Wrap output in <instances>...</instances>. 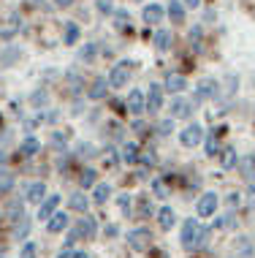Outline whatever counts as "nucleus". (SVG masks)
I'll return each instance as SVG.
<instances>
[{"instance_id":"f257e3e1","label":"nucleus","mask_w":255,"mask_h":258,"mask_svg":"<svg viewBox=\"0 0 255 258\" xmlns=\"http://www.w3.org/2000/svg\"><path fill=\"white\" fill-rule=\"evenodd\" d=\"M209 239V228H204L198 220H185L182 223V247L185 250H198L204 247V242Z\"/></svg>"},{"instance_id":"f03ea898","label":"nucleus","mask_w":255,"mask_h":258,"mask_svg":"<svg viewBox=\"0 0 255 258\" xmlns=\"http://www.w3.org/2000/svg\"><path fill=\"white\" fill-rule=\"evenodd\" d=\"M95 231H98V226H95V218L93 215H87V212H81V220H76V228H73L71 231V245L76 239H81V236H84V239H95Z\"/></svg>"},{"instance_id":"7ed1b4c3","label":"nucleus","mask_w":255,"mask_h":258,"mask_svg":"<svg viewBox=\"0 0 255 258\" xmlns=\"http://www.w3.org/2000/svg\"><path fill=\"white\" fill-rule=\"evenodd\" d=\"M128 247L136 250V253L149 250L152 247V231L149 228H133V231H128Z\"/></svg>"},{"instance_id":"20e7f679","label":"nucleus","mask_w":255,"mask_h":258,"mask_svg":"<svg viewBox=\"0 0 255 258\" xmlns=\"http://www.w3.org/2000/svg\"><path fill=\"white\" fill-rule=\"evenodd\" d=\"M217 93H220V85L212 76H204L201 82L196 85V93H193V103H204V101H209V98H217Z\"/></svg>"},{"instance_id":"39448f33","label":"nucleus","mask_w":255,"mask_h":258,"mask_svg":"<svg viewBox=\"0 0 255 258\" xmlns=\"http://www.w3.org/2000/svg\"><path fill=\"white\" fill-rule=\"evenodd\" d=\"M217 204H220V196H217V193H212V190L201 193V199L196 201V212H198V218H215Z\"/></svg>"},{"instance_id":"423d86ee","label":"nucleus","mask_w":255,"mask_h":258,"mask_svg":"<svg viewBox=\"0 0 255 258\" xmlns=\"http://www.w3.org/2000/svg\"><path fill=\"white\" fill-rule=\"evenodd\" d=\"M204 128L198 122H190L188 128L182 131V134H179V144H182V147H188V150H193V147H198V144L204 142Z\"/></svg>"},{"instance_id":"0eeeda50","label":"nucleus","mask_w":255,"mask_h":258,"mask_svg":"<svg viewBox=\"0 0 255 258\" xmlns=\"http://www.w3.org/2000/svg\"><path fill=\"white\" fill-rule=\"evenodd\" d=\"M128 76H130V62L128 60H120L112 68V74H109V87H114V90L125 87L128 85Z\"/></svg>"},{"instance_id":"6e6552de","label":"nucleus","mask_w":255,"mask_h":258,"mask_svg":"<svg viewBox=\"0 0 255 258\" xmlns=\"http://www.w3.org/2000/svg\"><path fill=\"white\" fill-rule=\"evenodd\" d=\"M125 109H128V114H133V117L144 114V111H147V95H144L141 90H130L128 101H125Z\"/></svg>"},{"instance_id":"1a4fd4ad","label":"nucleus","mask_w":255,"mask_h":258,"mask_svg":"<svg viewBox=\"0 0 255 258\" xmlns=\"http://www.w3.org/2000/svg\"><path fill=\"white\" fill-rule=\"evenodd\" d=\"M147 95V111L149 114H157V111L163 109V87L160 85H149V93H144Z\"/></svg>"},{"instance_id":"9d476101","label":"nucleus","mask_w":255,"mask_h":258,"mask_svg":"<svg viewBox=\"0 0 255 258\" xmlns=\"http://www.w3.org/2000/svg\"><path fill=\"white\" fill-rule=\"evenodd\" d=\"M190 111H193V101L179 98V95H177L174 101H171V117H174V120H188Z\"/></svg>"},{"instance_id":"9b49d317","label":"nucleus","mask_w":255,"mask_h":258,"mask_svg":"<svg viewBox=\"0 0 255 258\" xmlns=\"http://www.w3.org/2000/svg\"><path fill=\"white\" fill-rule=\"evenodd\" d=\"M68 226H71V218H68L65 212H54L52 218L46 220V231L49 234H63Z\"/></svg>"},{"instance_id":"f8f14e48","label":"nucleus","mask_w":255,"mask_h":258,"mask_svg":"<svg viewBox=\"0 0 255 258\" xmlns=\"http://www.w3.org/2000/svg\"><path fill=\"white\" fill-rule=\"evenodd\" d=\"M60 207V196H46L44 201L38 204V220H49Z\"/></svg>"},{"instance_id":"ddd939ff","label":"nucleus","mask_w":255,"mask_h":258,"mask_svg":"<svg viewBox=\"0 0 255 258\" xmlns=\"http://www.w3.org/2000/svg\"><path fill=\"white\" fill-rule=\"evenodd\" d=\"M139 144H136V142H125V144H122V150H120V160H122V163H128V166H136V163H139Z\"/></svg>"},{"instance_id":"4468645a","label":"nucleus","mask_w":255,"mask_h":258,"mask_svg":"<svg viewBox=\"0 0 255 258\" xmlns=\"http://www.w3.org/2000/svg\"><path fill=\"white\" fill-rule=\"evenodd\" d=\"M141 17H144V22H147V25H160L163 17H166V11H163L157 3H149V6H144Z\"/></svg>"},{"instance_id":"2eb2a0df","label":"nucleus","mask_w":255,"mask_h":258,"mask_svg":"<svg viewBox=\"0 0 255 258\" xmlns=\"http://www.w3.org/2000/svg\"><path fill=\"white\" fill-rule=\"evenodd\" d=\"M106 90H109V79L106 76H98V79L90 85L87 90V98H93V101H101V98H106Z\"/></svg>"},{"instance_id":"dca6fc26","label":"nucleus","mask_w":255,"mask_h":258,"mask_svg":"<svg viewBox=\"0 0 255 258\" xmlns=\"http://www.w3.org/2000/svg\"><path fill=\"white\" fill-rule=\"evenodd\" d=\"M236 169H239V174H242L247 182H252V179H255V155H244V158H239Z\"/></svg>"},{"instance_id":"f3484780","label":"nucleus","mask_w":255,"mask_h":258,"mask_svg":"<svg viewBox=\"0 0 255 258\" xmlns=\"http://www.w3.org/2000/svg\"><path fill=\"white\" fill-rule=\"evenodd\" d=\"M25 199L30 201V204H41V201L46 199V182H30V187H27Z\"/></svg>"},{"instance_id":"a211bd4d","label":"nucleus","mask_w":255,"mask_h":258,"mask_svg":"<svg viewBox=\"0 0 255 258\" xmlns=\"http://www.w3.org/2000/svg\"><path fill=\"white\" fill-rule=\"evenodd\" d=\"M38 152H41V142L36 136L22 139V144H19V155H22V158H33V155H38Z\"/></svg>"},{"instance_id":"6ab92c4d","label":"nucleus","mask_w":255,"mask_h":258,"mask_svg":"<svg viewBox=\"0 0 255 258\" xmlns=\"http://www.w3.org/2000/svg\"><path fill=\"white\" fill-rule=\"evenodd\" d=\"M174 223H177L174 209H171V207H160V212H157V226H160L163 231H171V228H174Z\"/></svg>"},{"instance_id":"aec40b11","label":"nucleus","mask_w":255,"mask_h":258,"mask_svg":"<svg viewBox=\"0 0 255 258\" xmlns=\"http://www.w3.org/2000/svg\"><path fill=\"white\" fill-rule=\"evenodd\" d=\"M236 163H239V158H236V150H233L231 144L220 150V166H223L225 171H228V169H236Z\"/></svg>"},{"instance_id":"412c9836","label":"nucleus","mask_w":255,"mask_h":258,"mask_svg":"<svg viewBox=\"0 0 255 258\" xmlns=\"http://www.w3.org/2000/svg\"><path fill=\"white\" fill-rule=\"evenodd\" d=\"M68 207H71L73 212H87V207H90V199L84 196V190H76V193H71V199H68Z\"/></svg>"},{"instance_id":"4be33fe9","label":"nucleus","mask_w":255,"mask_h":258,"mask_svg":"<svg viewBox=\"0 0 255 258\" xmlns=\"http://www.w3.org/2000/svg\"><path fill=\"white\" fill-rule=\"evenodd\" d=\"M112 199V185L109 182H95V190H93V201L95 204H106Z\"/></svg>"},{"instance_id":"5701e85b","label":"nucleus","mask_w":255,"mask_h":258,"mask_svg":"<svg viewBox=\"0 0 255 258\" xmlns=\"http://www.w3.org/2000/svg\"><path fill=\"white\" fill-rule=\"evenodd\" d=\"M166 17H168L174 25H185V9H182V3L171 0V3H168V9H166Z\"/></svg>"},{"instance_id":"b1692460","label":"nucleus","mask_w":255,"mask_h":258,"mask_svg":"<svg viewBox=\"0 0 255 258\" xmlns=\"http://www.w3.org/2000/svg\"><path fill=\"white\" fill-rule=\"evenodd\" d=\"M166 90H171V93H182V90H188V79L179 74H168L166 76Z\"/></svg>"},{"instance_id":"393cba45","label":"nucleus","mask_w":255,"mask_h":258,"mask_svg":"<svg viewBox=\"0 0 255 258\" xmlns=\"http://www.w3.org/2000/svg\"><path fill=\"white\" fill-rule=\"evenodd\" d=\"M6 218H9L11 223H19V220H22V218H25V204H22V201L14 199L11 204H9V209H6Z\"/></svg>"},{"instance_id":"a878e982","label":"nucleus","mask_w":255,"mask_h":258,"mask_svg":"<svg viewBox=\"0 0 255 258\" xmlns=\"http://www.w3.org/2000/svg\"><path fill=\"white\" fill-rule=\"evenodd\" d=\"M95 182H98V171H95V169H84V171H81V177H79L81 190H90V187H95Z\"/></svg>"},{"instance_id":"bb28decb","label":"nucleus","mask_w":255,"mask_h":258,"mask_svg":"<svg viewBox=\"0 0 255 258\" xmlns=\"http://www.w3.org/2000/svg\"><path fill=\"white\" fill-rule=\"evenodd\" d=\"M79 41V25L76 22H68L65 25V36H63V44L65 46H73Z\"/></svg>"},{"instance_id":"cd10ccee","label":"nucleus","mask_w":255,"mask_h":258,"mask_svg":"<svg viewBox=\"0 0 255 258\" xmlns=\"http://www.w3.org/2000/svg\"><path fill=\"white\" fill-rule=\"evenodd\" d=\"M155 46H157V52H166L171 46V33L168 30H157L155 33Z\"/></svg>"},{"instance_id":"c85d7f7f","label":"nucleus","mask_w":255,"mask_h":258,"mask_svg":"<svg viewBox=\"0 0 255 258\" xmlns=\"http://www.w3.org/2000/svg\"><path fill=\"white\" fill-rule=\"evenodd\" d=\"M139 163H141V166H147V169H152V166L157 163V155H155V150L149 147V150L139 152Z\"/></svg>"},{"instance_id":"c756f323","label":"nucleus","mask_w":255,"mask_h":258,"mask_svg":"<svg viewBox=\"0 0 255 258\" xmlns=\"http://www.w3.org/2000/svg\"><path fill=\"white\" fill-rule=\"evenodd\" d=\"M117 207H120V212H122V215H125V218H128V215L133 212V199H130L128 193H122V196L117 199Z\"/></svg>"},{"instance_id":"7c9ffc66","label":"nucleus","mask_w":255,"mask_h":258,"mask_svg":"<svg viewBox=\"0 0 255 258\" xmlns=\"http://www.w3.org/2000/svg\"><path fill=\"white\" fill-rule=\"evenodd\" d=\"M114 25H117V30H125L130 25V14L128 11H114Z\"/></svg>"},{"instance_id":"2f4dec72","label":"nucleus","mask_w":255,"mask_h":258,"mask_svg":"<svg viewBox=\"0 0 255 258\" xmlns=\"http://www.w3.org/2000/svg\"><path fill=\"white\" fill-rule=\"evenodd\" d=\"M217 152H220V142H217V134H209V136H206V155H212V158H215Z\"/></svg>"},{"instance_id":"473e14b6","label":"nucleus","mask_w":255,"mask_h":258,"mask_svg":"<svg viewBox=\"0 0 255 258\" xmlns=\"http://www.w3.org/2000/svg\"><path fill=\"white\" fill-rule=\"evenodd\" d=\"M212 228H236V220H233V215H223L212 223Z\"/></svg>"},{"instance_id":"72a5a7b5","label":"nucleus","mask_w":255,"mask_h":258,"mask_svg":"<svg viewBox=\"0 0 255 258\" xmlns=\"http://www.w3.org/2000/svg\"><path fill=\"white\" fill-rule=\"evenodd\" d=\"M157 134H160V136H171V134H174V117L160 120V125H157Z\"/></svg>"},{"instance_id":"f704fd0d","label":"nucleus","mask_w":255,"mask_h":258,"mask_svg":"<svg viewBox=\"0 0 255 258\" xmlns=\"http://www.w3.org/2000/svg\"><path fill=\"white\" fill-rule=\"evenodd\" d=\"M117 160H120V158H117V150H114V147H106V150H103V163H106V169L117 166Z\"/></svg>"},{"instance_id":"c9c22d12","label":"nucleus","mask_w":255,"mask_h":258,"mask_svg":"<svg viewBox=\"0 0 255 258\" xmlns=\"http://www.w3.org/2000/svg\"><path fill=\"white\" fill-rule=\"evenodd\" d=\"M19 258H38V247H36V242H25V247L19 250Z\"/></svg>"},{"instance_id":"e433bc0d","label":"nucleus","mask_w":255,"mask_h":258,"mask_svg":"<svg viewBox=\"0 0 255 258\" xmlns=\"http://www.w3.org/2000/svg\"><path fill=\"white\" fill-rule=\"evenodd\" d=\"M152 193L157 199H168V187L163 185V179H152Z\"/></svg>"},{"instance_id":"4c0bfd02","label":"nucleus","mask_w":255,"mask_h":258,"mask_svg":"<svg viewBox=\"0 0 255 258\" xmlns=\"http://www.w3.org/2000/svg\"><path fill=\"white\" fill-rule=\"evenodd\" d=\"M11 185H14V177L6 169H0V190H9Z\"/></svg>"},{"instance_id":"58836bf2","label":"nucleus","mask_w":255,"mask_h":258,"mask_svg":"<svg viewBox=\"0 0 255 258\" xmlns=\"http://www.w3.org/2000/svg\"><path fill=\"white\" fill-rule=\"evenodd\" d=\"M225 204H228L231 209H236L239 204H242V193H236V190L228 193V196H225Z\"/></svg>"},{"instance_id":"ea45409f","label":"nucleus","mask_w":255,"mask_h":258,"mask_svg":"<svg viewBox=\"0 0 255 258\" xmlns=\"http://www.w3.org/2000/svg\"><path fill=\"white\" fill-rule=\"evenodd\" d=\"M46 101H49V95H46L44 90H41V93H33V98H30V103H33V106H44Z\"/></svg>"},{"instance_id":"a19ab883","label":"nucleus","mask_w":255,"mask_h":258,"mask_svg":"<svg viewBox=\"0 0 255 258\" xmlns=\"http://www.w3.org/2000/svg\"><path fill=\"white\" fill-rule=\"evenodd\" d=\"M95 6H98V11H101V14H114L112 0H95Z\"/></svg>"},{"instance_id":"79ce46f5","label":"nucleus","mask_w":255,"mask_h":258,"mask_svg":"<svg viewBox=\"0 0 255 258\" xmlns=\"http://www.w3.org/2000/svg\"><path fill=\"white\" fill-rule=\"evenodd\" d=\"M244 201H247V207H250V209H255V185L247 187V196H244Z\"/></svg>"},{"instance_id":"37998d69","label":"nucleus","mask_w":255,"mask_h":258,"mask_svg":"<svg viewBox=\"0 0 255 258\" xmlns=\"http://www.w3.org/2000/svg\"><path fill=\"white\" fill-rule=\"evenodd\" d=\"M93 57H95V46L84 44V49H81V60H93Z\"/></svg>"},{"instance_id":"c03bdc74","label":"nucleus","mask_w":255,"mask_h":258,"mask_svg":"<svg viewBox=\"0 0 255 258\" xmlns=\"http://www.w3.org/2000/svg\"><path fill=\"white\" fill-rule=\"evenodd\" d=\"M190 44L196 46V49H201V46H198V44H201V30H198V27H196V30L190 33Z\"/></svg>"},{"instance_id":"a18cd8bd","label":"nucleus","mask_w":255,"mask_h":258,"mask_svg":"<svg viewBox=\"0 0 255 258\" xmlns=\"http://www.w3.org/2000/svg\"><path fill=\"white\" fill-rule=\"evenodd\" d=\"M57 258H73V250H71V242H65V247L57 253Z\"/></svg>"},{"instance_id":"49530a36","label":"nucleus","mask_w":255,"mask_h":258,"mask_svg":"<svg viewBox=\"0 0 255 258\" xmlns=\"http://www.w3.org/2000/svg\"><path fill=\"white\" fill-rule=\"evenodd\" d=\"M93 144H81V147H79V155H84V158H93Z\"/></svg>"},{"instance_id":"de8ad7c7","label":"nucleus","mask_w":255,"mask_h":258,"mask_svg":"<svg viewBox=\"0 0 255 258\" xmlns=\"http://www.w3.org/2000/svg\"><path fill=\"white\" fill-rule=\"evenodd\" d=\"M27 228H30V223H27V220L22 218V223L17 226V236H25V234H27Z\"/></svg>"},{"instance_id":"09e8293b","label":"nucleus","mask_w":255,"mask_h":258,"mask_svg":"<svg viewBox=\"0 0 255 258\" xmlns=\"http://www.w3.org/2000/svg\"><path fill=\"white\" fill-rule=\"evenodd\" d=\"M68 82H71V87H73V93H79V90H81V82H79V76H68Z\"/></svg>"},{"instance_id":"8fccbe9b","label":"nucleus","mask_w":255,"mask_h":258,"mask_svg":"<svg viewBox=\"0 0 255 258\" xmlns=\"http://www.w3.org/2000/svg\"><path fill=\"white\" fill-rule=\"evenodd\" d=\"M52 139H54V144H65V142H68V134H60V131H57Z\"/></svg>"},{"instance_id":"3c124183","label":"nucleus","mask_w":255,"mask_h":258,"mask_svg":"<svg viewBox=\"0 0 255 258\" xmlns=\"http://www.w3.org/2000/svg\"><path fill=\"white\" fill-rule=\"evenodd\" d=\"M71 3H73V0H54V6H57V9H68Z\"/></svg>"},{"instance_id":"603ef678","label":"nucleus","mask_w":255,"mask_h":258,"mask_svg":"<svg viewBox=\"0 0 255 258\" xmlns=\"http://www.w3.org/2000/svg\"><path fill=\"white\" fill-rule=\"evenodd\" d=\"M185 6H190V9H198V6H201V0H185Z\"/></svg>"},{"instance_id":"864d4df0","label":"nucleus","mask_w":255,"mask_h":258,"mask_svg":"<svg viewBox=\"0 0 255 258\" xmlns=\"http://www.w3.org/2000/svg\"><path fill=\"white\" fill-rule=\"evenodd\" d=\"M73 258H93L90 253H73Z\"/></svg>"},{"instance_id":"5fc2aeb1","label":"nucleus","mask_w":255,"mask_h":258,"mask_svg":"<svg viewBox=\"0 0 255 258\" xmlns=\"http://www.w3.org/2000/svg\"><path fill=\"white\" fill-rule=\"evenodd\" d=\"M3 166H6V155L0 152V169H3Z\"/></svg>"}]
</instances>
